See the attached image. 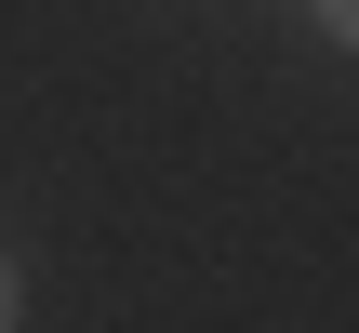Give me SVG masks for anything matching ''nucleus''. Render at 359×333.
<instances>
[{
  "label": "nucleus",
  "instance_id": "f257e3e1",
  "mask_svg": "<svg viewBox=\"0 0 359 333\" xmlns=\"http://www.w3.org/2000/svg\"><path fill=\"white\" fill-rule=\"evenodd\" d=\"M0 333H27V267L0 254Z\"/></svg>",
  "mask_w": 359,
  "mask_h": 333
},
{
  "label": "nucleus",
  "instance_id": "f03ea898",
  "mask_svg": "<svg viewBox=\"0 0 359 333\" xmlns=\"http://www.w3.org/2000/svg\"><path fill=\"white\" fill-rule=\"evenodd\" d=\"M306 13H320V27H333V40L359 53V0H306Z\"/></svg>",
  "mask_w": 359,
  "mask_h": 333
}]
</instances>
